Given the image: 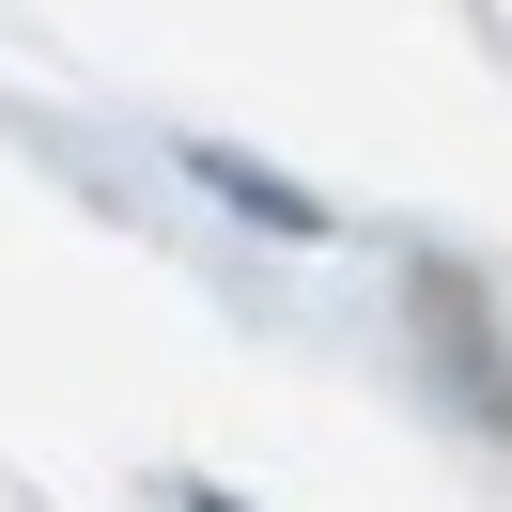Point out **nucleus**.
Listing matches in <instances>:
<instances>
[{
    "label": "nucleus",
    "instance_id": "f257e3e1",
    "mask_svg": "<svg viewBox=\"0 0 512 512\" xmlns=\"http://www.w3.org/2000/svg\"><path fill=\"white\" fill-rule=\"evenodd\" d=\"M202 512H218V497H202Z\"/></svg>",
    "mask_w": 512,
    "mask_h": 512
}]
</instances>
